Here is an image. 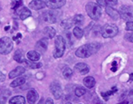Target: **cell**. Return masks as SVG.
<instances>
[{"mask_svg":"<svg viewBox=\"0 0 133 104\" xmlns=\"http://www.w3.org/2000/svg\"><path fill=\"white\" fill-rule=\"evenodd\" d=\"M101 47V44L99 43H91L81 46L75 51V55L81 59L88 58L92 54H96Z\"/></svg>","mask_w":133,"mask_h":104,"instance_id":"obj_1","label":"cell"},{"mask_svg":"<svg viewBox=\"0 0 133 104\" xmlns=\"http://www.w3.org/2000/svg\"><path fill=\"white\" fill-rule=\"evenodd\" d=\"M87 14L92 20H99L102 14L101 7L98 3L90 2L85 6Z\"/></svg>","mask_w":133,"mask_h":104,"instance_id":"obj_2","label":"cell"},{"mask_svg":"<svg viewBox=\"0 0 133 104\" xmlns=\"http://www.w3.org/2000/svg\"><path fill=\"white\" fill-rule=\"evenodd\" d=\"M66 49V41L63 37L58 35L55 39V51L53 52V56L55 59H59L63 55Z\"/></svg>","mask_w":133,"mask_h":104,"instance_id":"obj_3","label":"cell"},{"mask_svg":"<svg viewBox=\"0 0 133 104\" xmlns=\"http://www.w3.org/2000/svg\"><path fill=\"white\" fill-rule=\"evenodd\" d=\"M118 26L113 23L105 24L101 28V34L105 39H110V38L115 37L118 34Z\"/></svg>","mask_w":133,"mask_h":104,"instance_id":"obj_4","label":"cell"},{"mask_svg":"<svg viewBox=\"0 0 133 104\" xmlns=\"http://www.w3.org/2000/svg\"><path fill=\"white\" fill-rule=\"evenodd\" d=\"M13 42L9 37H3L0 39V54L6 55L11 52L13 49Z\"/></svg>","mask_w":133,"mask_h":104,"instance_id":"obj_5","label":"cell"},{"mask_svg":"<svg viewBox=\"0 0 133 104\" xmlns=\"http://www.w3.org/2000/svg\"><path fill=\"white\" fill-rule=\"evenodd\" d=\"M60 12L56 11V10H50V11H46L43 13V19L48 23H55L58 21L59 18L60 16Z\"/></svg>","mask_w":133,"mask_h":104,"instance_id":"obj_6","label":"cell"},{"mask_svg":"<svg viewBox=\"0 0 133 104\" xmlns=\"http://www.w3.org/2000/svg\"><path fill=\"white\" fill-rule=\"evenodd\" d=\"M50 90L55 99H59L62 97V94H63L62 87L58 82L55 81L51 82L50 85Z\"/></svg>","mask_w":133,"mask_h":104,"instance_id":"obj_7","label":"cell"},{"mask_svg":"<svg viewBox=\"0 0 133 104\" xmlns=\"http://www.w3.org/2000/svg\"><path fill=\"white\" fill-rule=\"evenodd\" d=\"M65 3L66 0H49L46 3V6L51 10H57L63 6Z\"/></svg>","mask_w":133,"mask_h":104,"instance_id":"obj_8","label":"cell"},{"mask_svg":"<svg viewBox=\"0 0 133 104\" xmlns=\"http://www.w3.org/2000/svg\"><path fill=\"white\" fill-rule=\"evenodd\" d=\"M119 13V15L121 16V18L125 20H131L132 18V12L131 11L130 7H128V6H121Z\"/></svg>","mask_w":133,"mask_h":104,"instance_id":"obj_9","label":"cell"},{"mask_svg":"<svg viewBox=\"0 0 133 104\" xmlns=\"http://www.w3.org/2000/svg\"><path fill=\"white\" fill-rule=\"evenodd\" d=\"M47 47H48V41H47L46 38H43V39L39 40L36 43V45H35L36 50L42 53H44L46 51Z\"/></svg>","mask_w":133,"mask_h":104,"instance_id":"obj_10","label":"cell"},{"mask_svg":"<svg viewBox=\"0 0 133 104\" xmlns=\"http://www.w3.org/2000/svg\"><path fill=\"white\" fill-rule=\"evenodd\" d=\"M75 71H77L80 74H86L89 72L90 68L88 66V64L84 63H78L75 65Z\"/></svg>","mask_w":133,"mask_h":104,"instance_id":"obj_11","label":"cell"},{"mask_svg":"<svg viewBox=\"0 0 133 104\" xmlns=\"http://www.w3.org/2000/svg\"><path fill=\"white\" fill-rule=\"evenodd\" d=\"M38 99H39V94H38V92L35 90L31 89L27 92L26 99L29 104H35Z\"/></svg>","mask_w":133,"mask_h":104,"instance_id":"obj_12","label":"cell"},{"mask_svg":"<svg viewBox=\"0 0 133 104\" xmlns=\"http://www.w3.org/2000/svg\"><path fill=\"white\" fill-rule=\"evenodd\" d=\"M46 6V3L42 1V0H33L29 3V7L32 10L35 11H39L41 9L44 8Z\"/></svg>","mask_w":133,"mask_h":104,"instance_id":"obj_13","label":"cell"},{"mask_svg":"<svg viewBox=\"0 0 133 104\" xmlns=\"http://www.w3.org/2000/svg\"><path fill=\"white\" fill-rule=\"evenodd\" d=\"M106 12L107 14L112 18L113 20H118L120 15H119V13L118 12V11H116L115 8H113L112 6H106Z\"/></svg>","mask_w":133,"mask_h":104,"instance_id":"obj_14","label":"cell"},{"mask_svg":"<svg viewBox=\"0 0 133 104\" xmlns=\"http://www.w3.org/2000/svg\"><path fill=\"white\" fill-rule=\"evenodd\" d=\"M25 72V68L22 66H18L15 69L12 70L10 73H9V79H15L16 77L20 76L21 74H23Z\"/></svg>","mask_w":133,"mask_h":104,"instance_id":"obj_15","label":"cell"},{"mask_svg":"<svg viewBox=\"0 0 133 104\" xmlns=\"http://www.w3.org/2000/svg\"><path fill=\"white\" fill-rule=\"evenodd\" d=\"M55 34H56V31L51 26H46L43 29V34L47 39H53L55 36Z\"/></svg>","mask_w":133,"mask_h":104,"instance_id":"obj_16","label":"cell"},{"mask_svg":"<svg viewBox=\"0 0 133 104\" xmlns=\"http://www.w3.org/2000/svg\"><path fill=\"white\" fill-rule=\"evenodd\" d=\"M83 84L84 86L88 89H91L95 87L96 85V79H95L92 76H87L83 79Z\"/></svg>","mask_w":133,"mask_h":104,"instance_id":"obj_17","label":"cell"},{"mask_svg":"<svg viewBox=\"0 0 133 104\" xmlns=\"http://www.w3.org/2000/svg\"><path fill=\"white\" fill-rule=\"evenodd\" d=\"M27 59L31 62H37L40 59V54L35 51H30L26 54Z\"/></svg>","mask_w":133,"mask_h":104,"instance_id":"obj_18","label":"cell"},{"mask_svg":"<svg viewBox=\"0 0 133 104\" xmlns=\"http://www.w3.org/2000/svg\"><path fill=\"white\" fill-rule=\"evenodd\" d=\"M25 99L22 95H16L9 99V104H25Z\"/></svg>","mask_w":133,"mask_h":104,"instance_id":"obj_19","label":"cell"},{"mask_svg":"<svg viewBox=\"0 0 133 104\" xmlns=\"http://www.w3.org/2000/svg\"><path fill=\"white\" fill-rule=\"evenodd\" d=\"M14 59L18 62V63H24L25 61V58H24V54H23V52L22 50L20 49H18L15 54H14Z\"/></svg>","mask_w":133,"mask_h":104,"instance_id":"obj_20","label":"cell"},{"mask_svg":"<svg viewBox=\"0 0 133 104\" xmlns=\"http://www.w3.org/2000/svg\"><path fill=\"white\" fill-rule=\"evenodd\" d=\"M11 94V92L10 91H8V90L3 91L2 93L0 94V104H5Z\"/></svg>","mask_w":133,"mask_h":104,"instance_id":"obj_21","label":"cell"},{"mask_svg":"<svg viewBox=\"0 0 133 104\" xmlns=\"http://www.w3.org/2000/svg\"><path fill=\"white\" fill-rule=\"evenodd\" d=\"M31 15V11L27 7H25V6H23L22 8V10L19 12V18H20V19H22V20H25L26 18H27L28 17H30Z\"/></svg>","mask_w":133,"mask_h":104,"instance_id":"obj_22","label":"cell"},{"mask_svg":"<svg viewBox=\"0 0 133 104\" xmlns=\"http://www.w3.org/2000/svg\"><path fill=\"white\" fill-rule=\"evenodd\" d=\"M72 21L74 25H75L76 26H80L84 23V17L82 15H77L72 18Z\"/></svg>","mask_w":133,"mask_h":104,"instance_id":"obj_23","label":"cell"},{"mask_svg":"<svg viewBox=\"0 0 133 104\" xmlns=\"http://www.w3.org/2000/svg\"><path fill=\"white\" fill-rule=\"evenodd\" d=\"M26 82V79L24 77H19V78H17L15 79L11 83L10 86L11 87H19L21 85L24 84Z\"/></svg>","mask_w":133,"mask_h":104,"instance_id":"obj_24","label":"cell"},{"mask_svg":"<svg viewBox=\"0 0 133 104\" xmlns=\"http://www.w3.org/2000/svg\"><path fill=\"white\" fill-rule=\"evenodd\" d=\"M26 65L27 66V67L31 68V69H38L42 67L41 63H35V62H31V61H24Z\"/></svg>","mask_w":133,"mask_h":104,"instance_id":"obj_25","label":"cell"},{"mask_svg":"<svg viewBox=\"0 0 133 104\" xmlns=\"http://www.w3.org/2000/svg\"><path fill=\"white\" fill-rule=\"evenodd\" d=\"M73 34L75 35V37L76 38V39H80L83 35V31L79 26H75L73 30Z\"/></svg>","mask_w":133,"mask_h":104,"instance_id":"obj_26","label":"cell"},{"mask_svg":"<svg viewBox=\"0 0 133 104\" xmlns=\"http://www.w3.org/2000/svg\"><path fill=\"white\" fill-rule=\"evenodd\" d=\"M73 21H72V18H69V19H65L63 20L61 22V26L65 28V29H69L73 26Z\"/></svg>","mask_w":133,"mask_h":104,"instance_id":"obj_27","label":"cell"},{"mask_svg":"<svg viewBox=\"0 0 133 104\" xmlns=\"http://www.w3.org/2000/svg\"><path fill=\"white\" fill-rule=\"evenodd\" d=\"M116 91H117V89H116V87H114L113 88H111V91H107V92H102L101 93V95L103 97V99H105V100H108V98L111 95V94H113L115 92H116Z\"/></svg>","mask_w":133,"mask_h":104,"instance_id":"obj_28","label":"cell"},{"mask_svg":"<svg viewBox=\"0 0 133 104\" xmlns=\"http://www.w3.org/2000/svg\"><path fill=\"white\" fill-rule=\"evenodd\" d=\"M72 74H73V71L70 67H65L63 69V75L64 76V78H66V79H70V78H71Z\"/></svg>","mask_w":133,"mask_h":104,"instance_id":"obj_29","label":"cell"},{"mask_svg":"<svg viewBox=\"0 0 133 104\" xmlns=\"http://www.w3.org/2000/svg\"><path fill=\"white\" fill-rule=\"evenodd\" d=\"M75 94L77 97H81L86 94V89L83 88V87H77L75 90Z\"/></svg>","mask_w":133,"mask_h":104,"instance_id":"obj_30","label":"cell"},{"mask_svg":"<svg viewBox=\"0 0 133 104\" xmlns=\"http://www.w3.org/2000/svg\"><path fill=\"white\" fill-rule=\"evenodd\" d=\"M105 3H106V6H113L117 5L118 0H105Z\"/></svg>","mask_w":133,"mask_h":104,"instance_id":"obj_31","label":"cell"},{"mask_svg":"<svg viewBox=\"0 0 133 104\" xmlns=\"http://www.w3.org/2000/svg\"><path fill=\"white\" fill-rule=\"evenodd\" d=\"M124 39H125L128 42H130V43H133V33L126 34L125 36H124Z\"/></svg>","mask_w":133,"mask_h":104,"instance_id":"obj_32","label":"cell"},{"mask_svg":"<svg viewBox=\"0 0 133 104\" xmlns=\"http://www.w3.org/2000/svg\"><path fill=\"white\" fill-rule=\"evenodd\" d=\"M126 31H133V21H129L126 23Z\"/></svg>","mask_w":133,"mask_h":104,"instance_id":"obj_33","label":"cell"},{"mask_svg":"<svg viewBox=\"0 0 133 104\" xmlns=\"http://www.w3.org/2000/svg\"><path fill=\"white\" fill-rule=\"evenodd\" d=\"M117 68H118L117 63H116V61H114V62L111 63V71H113V72H116V70H117Z\"/></svg>","mask_w":133,"mask_h":104,"instance_id":"obj_34","label":"cell"},{"mask_svg":"<svg viewBox=\"0 0 133 104\" xmlns=\"http://www.w3.org/2000/svg\"><path fill=\"white\" fill-rule=\"evenodd\" d=\"M99 6H106V3H105V0H96Z\"/></svg>","mask_w":133,"mask_h":104,"instance_id":"obj_35","label":"cell"},{"mask_svg":"<svg viewBox=\"0 0 133 104\" xmlns=\"http://www.w3.org/2000/svg\"><path fill=\"white\" fill-rule=\"evenodd\" d=\"M5 74H3L1 71H0V82H3L4 80H5Z\"/></svg>","mask_w":133,"mask_h":104,"instance_id":"obj_36","label":"cell"},{"mask_svg":"<svg viewBox=\"0 0 133 104\" xmlns=\"http://www.w3.org/2000/svg\"><path fill=\"white\" fill-rule=\"evenodd\" d=\"M44 104H54V101L52 100V99L48 98V99L46 100V102H45Z\"/></svg>","mask_w":133,"mask_h":104,"instance_id":"obj_37","label":"cell"},{"mask_svg":"<svg viewBox=\"0 0 133 104\" xmlns=\"http://www.w3.org/2000/svg\"><path fill=\"white\" fill-rule=\"evenodd\" d=\"M129 97H130V99L131 98V99H132V100H133V90H131V91H130V94H129Z\"/></svg>","mask_w":133,"mask_h":104,"instance_id":"obj_38","label":"cell"},{"mask_svg":"<svg viewBox=\"0 0 133 104\" xmlns=\"http://www.w3.org/2000/svg\"><path fill=\"white\" fill-rule=\"evenodd\" d=\"M129 81H133V73H131L130 74V78H129Z\"/></svg>","mask_w":133,"mask_h":104,"instance_id":"obj_39","label":"cell"},{"mask_svg":"<svg viewBox=\"0 0 133 104\" xmlns=\"http://www.w3.org/2000/svg\"><path fill=\"white\" fill-rule=\"evenodd\" d=\"M37 104H44V102H43V99H41L39 100V102H38Z\"/></svg>","mask_w":133,"mask_h":104,"instance_id":"obj_40","label":"cell"},{"mask_svg":"<svg viewBox=\"0 0 133 104\" xmlns=\"http://www.w3.org/2000/svg\"><path fill=\"white\" fill-rule=\"evenodd\" d=\"M118 104H128V101H123V102H119Z\"/></svg>","mask_w":133,"mask_h":104,"instance_id":"obj_41","label":"cell"},{"mask_svg":"<svg viewBox=\"0 0 133 104\" xmlns=\"http://www.w3.org/2000/svg\"><path fill=\"white\" fill-rule=\"evenodd\" d=\"M66 104H72V103H71V102H68Z\"/></svg>","mask_w":133,"mask_h":104,"instance_id":"obj_42","label":"cell"},{"mask_svg":"<svg viewBox=\"0 0 133 104\" xmlns=\"http://www.w3.org/2000/svg\"><path fill=\"white\" fill-rule=\"evenodd\" d=\"M130 104H133V102H131V103H130Z\"/></svg>","mask_w":133,"mask_h":104,"instance_id":"obj_43","label":"cell"},{"mask_svg":"<svg viewBox=\"0 0 133 104\" xmlns=\"http://www.w3.org/2000/svg\"><path fill=\"white\" fill-rule=\"evenodd\" d=\"M79 104H82V103H79Z\"/></svg>","mask_w":133,"mask_h":104,"instance_id":"obj_44","label":"cell"}]
</instances>
